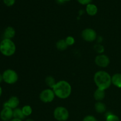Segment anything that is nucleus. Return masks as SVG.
<instances>
[{"mask_svg": "<svg viewBox=\"0 0 121 121\" xmlns=\"http://www.w3.org/2000/svg\"><path fill=\"white\" fill-rule=\"evenodd\" d=\"M0 118L3 121H9L13 118V109L8 107L3 108L0 113Z\"/></svg>", "mask_w": 121, "mask_h": 121, "instance_id": "nucleus-9", "label": "nucleus"}, {"mask_svg": "<svg viewBox=\"0 0 121 121\" xmlns=\"http://www.w3.org/2000/svg\"><path fill=\"white\" fill-rule=\"evenodd\" d=\"M2 89L1 86H0V97H1V95H2Z\"/></svg>", "mask_w": 121, "mask_h": 121, "instance_id": "nucleus-30", "label": "nucleus"}, {"mask_svg": "<svg viewBox=\"0 0 121 121\" xmlns=\"http://www.w3.org/2000/svg\"><path fill=\"white\" fill-rule=\"evenodd\" d=\"M94 50L97 52V53H98L99 54H102V53H104V50H105V48H104V46L100 44V43H98L96 44L95 45Z\"/></svg>", "mask_w": 121, "mask_h": 121, "instance_id": "nucleus-21", "label": "nucleus"}, {"mask_svg": "<svg viewBox=\"0 0 121 121\" xmlns=\"http://www.w3.org/2000/svg\"><path fill=\"white\" fill-rule=\"evenodd\" d=\"M55 93L52 89L48 88L43 90L40 93L39 98L43 103H50L53 101L55 98Z\"/></svg>", "mask_w": 121, "mask_h": 121, "instance_id": "nucleus-6", "label": "nucleus"}, {"mask_svg": "<svg viewBox=\"0 0 121 121\" xmlns=\"http://www.w3.org/2000/svg\"><path fill=\"white\" fill-rule=\"evenodd\" d=\"M96 112L99 113H103L106 112V106L102 102H97L95 105Z\"/></svg>", "mask_w": 121, "mask_h": 121, "instance_id": "nucleus-15", "label": "nucleus"}, {"mask_svg": "<svg viewBox=\"0 0 121 121\" xmlns=\"http://www.w3.org/2000/svg\"><path fill=\"white\" fill-rule=\"evenodd\" d=\"M3 1L7 7H11L15 4V0H3Z\"/></svg>", "mask_w": 121, "mask_h": 121, "instance_id": "nucleus-24", "label": "nucleus"}, {"mask_svg": "<svg viewBox=\"0 0 121 121\" xmlns=\"http://www.w3.org/2000/svg\"><path fill=\"white\" fill-rule=\"evenodd\" d=\"M95 62L96 65L99 67L105 68L108 67L110 63V59L106 55L104 54H100L97 56L95 59Z\"/></svg>", "mask_w": 121, "mask_h": 121, "instance_id": "nucleus-8", "label": "nucleus"}, {"mask_svg": "<svg viewBox=\"0 0 121 121\" xmlns=\"http://www.w3.org/2000/svg\"><path fill=\"white\" fill-rule=\"evenodd\" d=\"M21 109H22V111L25 117H28V116L31 115L32 112H33L32 108L30 105H25Z\"/></svg>", "mask_w": 121, "mask_h": 121, "instance_id": "nucleus-19", "label": "nucleus"}, {"mask_svg": "<svg viewBox=\"0 0 121 121\" xmlns=\"http://www.w3.org/2000/svg\"><path fill=\"white\" fill-rule=\"evenodd\" d=\"M93 96L97 102H102L105 97V91L97 88V89L95 91Z\"/></svg>", "mask_w": 121, "mask_h": 121, "instance_id": "nucleus-12", "label": "nucleus"}, {"mask_svg": "<svg viewBox=\"0 0 121 121\" xmlns=\"http://www.w3.org/2000/svg\"><path fill=\"white\" fill-rule=\"evenodd\" d=\"M97 39H98V43H101L102 40V37H100V36L98 37H97Z\"/></svg>", "mask_w": 121, "mask_h": 121, "instance_id": "nucleus-26", "label": "nucleus"}, {"mask_svg": "<svg viewBox=\"0 0 121 121\" xmlns=\"http://www.w3.org/2000/svg\"><path fill=\"white\" fill-rule=\"evenodd\" d=\"M13 118L22 120L26 118L22 112V109L20 108H15L13 109Z\"/></svg>", "mask_w": 121, "mask_h": 121, "instance_id": "nucleus-16", "label": "nucleus"}, {"mask_svg": "<svg viewBox=\"0 0 121 121\" xmlns=\"http://www.w3.org/2000/svg\"><path fill=\"white\" fill-rule=\"evenodd\" d=\"M56 47L59 50L64 51L67 49L68 45L66 43L65 39H61L56 43Z\"/></svg>", "mask_w": 121, "mask_h": 121, "instance_id": "nucleus-17", "label": "nucleus"}, {"mask_svg": "<svg viewBox=\"0 0 121 121\" xmlns=\"http://www.w3.org/2000/svg\"><path fill=\"white\" fill-rule=\"evenodd\" d=\"M106 121H120L118 116L111 112H107L106 115Z\"/></svg>", "mask_w": 121, "mask_h": 121, "instance_id": "nucleus-20", "label": "nucleus"}, {"mask_svg": "<svg viewBox=\"0 0 121 121\" xmlns=\"http://www.w3.org/2000/svg\"><path fill=\"white\" fill-rule=\"evenodd\" d=\"M83 121H98V120L94 116L87 115L83 118Z\"/></svg>", "mask_w": 121, "mask_h": 121, "instance_id": "nucleus-23", "label": "nucleus"}, {"mask_svg": "<svg viewBox=\"0 0 121 121\" xmlns=\"http://www.w3.org/2000/svg\"><path fill=\"white\" fill-rule=\"evenodd\" d=\"M3 81V77H2V74H0V83H1Z\"/></svg>", "mask_w": 121, "mask_h": 121, "instance_id": "nucleus-28", "label": "nucleus"}, {"mask_svg": "<svg viewBox=\"0 0 121 121\" xmlns=\"http://www.w3.org/2000/svg\"><path fill=\"white\" fill-rule=\"evenodd\" d=\"M3 81L9 85L15 83L18 80V75L15 70L13 69H7L2 73Z\"/></svg>", "mask_w": 121, "mask_h": 121, "instance_id": "nucleus-4", "label": "nucleus"}, {"mask_svg": "<svg viewBox=\"0 0 121 121\" xmlns=\"http://www.w3.org/2000/svg\"><path fill=\"white\" fill-rule=\"evenodd\" d=\"M26 121H34L31 119H27Z\"/></svg>", "mask_w": 121, "mask_h": 121, "instance_id": "nucleus-31", "label": "nucleus"}, {"mask_svg": "<svg viewBox=\"0 0 121 121\" xmlns=\"http://www.w3.org/2000/svg\"><path fill=\"white\" fill-rule=\"evenodd\" d=\"M79 3H80L82 5H88L91 3L92 0H77Z\"/></svg>", "mask_w": 121, "mask_h": 121, "instance_id": "nucleus-25", "label": "nucleus"}, {"mask_svg": "<svg viewBox=\"0 0 121 121\" xmlns=\"http://www.w3.org/2000/svg\"><path fill=\"white\" fill-rule=\"evenodd\" d=\"M56 96L61 99L68 98L72 93V86L68 82L60 80L57 82L53 88Z\"/></svg>", "mask_w": 121, "mask_h": 121, "instance_id": "nucleus-2", "label": "nucleus"}, {"mask_svg": "<svg viewBox=\"0 0 121 121\" xmlns=\"http://www.w3.org/2000/svg\"><path fill=\"white\" fill-rule=\"evenodd\" d=\"M16 51V46L10 39H4L0 43V52L7 57L13 56Z\"/></svg>", "mask_w": 121, "mask_h": 121, "instance_id": "nucleus-3", "label": "nucleus"}, {"mask_svg": "<svg viewBox=\"0 0 121 121\" xmlns=\"http://www.w3.org/2000/svg\"><path fill=\"white\" fill-rule=\"evenodd\" d=\"M94 82L98 88L105 91L112 85V76L105 71H98L94 75Z\"/></svg>", "mask_w": 121, "mask_h": 121, "instance_id": "nucleus-1", "label": "nucleus"}, {"mask_svg": "<svg viewBox=\"0 0 121 121\" xmlns=\"http://www.w3.org/2000/svg\"><path fill=\"white\" fill-rule=\"evenodd\" d=\"M45 82H46V85L52 89H53V88L54 87V86H55L57 83L54 77L52 76H48L46 77V79H45Z\"/></svg>", "mask_w": 121, "mask_h": 121, "instance_id": "nucleus-18", "label": "nucleus"}, {"mask_svg": "<svg viewBox=\"0 0 121 121\" xmlns=\"http://www.w3.org/2000/svg\"><path fill=\"white\" fill-rule=\"evenodd\" d=\"M53 115L57 121H66L69 117V112L64 106H58L54 109Z\"/></svg>", "mask_w": 121, "mask_h": 121, "instance_id": "nucleus-5", "label": "nucleus"}, {"mask_svg": "<svg viewBox=\"0 0 121 121\" xmlns=\"http://www.w3.org/2000/svg\"><path fill=\"white\" fill-rule=\"evenodd\" d=\"M112 84L115 86L121 88V74L115 73L112 76Z\"/></svg>", "mask_w": 121, "mask_h": 121, "instance_id": "nucleus-14", "label": "nucleus"}, {"mask_svg": "<svg viewBox=\"0 0 121 121\" xmlns=\"http://www.w3.org/2000/svg\"><path fill=\"white\" fill-rule=\"evenodd\" d=\"M86 11L87 14L90 16H94L98 13V7L96 5L91 3L86 5Z\"/></svg>", "mask_w": 121, "mask_h": 121, "instance_id": "nucleus-13", "label": "nucleus"}, {"mask_svg": "<svg viewBox=\"0 0 121 121\" xmlns=\"http://www.w3.org/2000/svg\"><path fill=\"white\" fill-rule=\"evenodd\" d=\"M65 41H66V43L68 45V46H72L75 43V40H74V37L72 36H68L65 39Z\"/></svg>", "mask_w": 121, "mask_h": 121, "instance_id": "nucleus-22", "label": "nucleus"}, {"mask_svg": "<svg viewBox=\"0 0 121 121\" xmlns=\"http://www.w3.org/2000/svg\"><path fill=\"white\" fill-rule=\"evenodd\" d=\"M9 121H22L21 119H16V118H13L11 120H10Z\"/></svg>", "mask_w": 121, "mask_h": 121, "instance_id": "nucleus-27", "label": "nucleus"}, {"mask_svg": "<svg viewBox=\"0 0 121 121\" xmlns=\"http://www.w3.org/2000/svg\"><path fill=\"white\" fill-rule=\"evenodd\" d=\"M15 35V30L13 27H7L4 32V37L6 39L11 40Z\"/></svg>", "mask_w": 121, "mask_h": 121, "instance_id": "nucleus-11", "label": "nucleus"}, {"mask_svg": "<svg viewBox=\"0 0 121 121\" xmlns=\"http://www.w3.org/2000/svg\"><path fill=\"white\" fill-rule=\"evenodd\" d=\"M63 1L64 2H67V1H70V0H63Z\"/></svg>", "mask_w": 121, "mask_h": 121, "instance_id": "nucleus-32", "label": "nucleus"}, {"mask_svg": "<svg viewBox=\"0 0 121 121\" xmlns=\"http://www.w3.org/2000/svg\"><path fill=\"white\" fill-rule=\"evenodd\" d=\"M57 2L59 4H63V3H64V2H64L63 0H57Z\"/></svg>", "mask_w": 121, "mask_h": 121, "instance_id": "nucleus-29", "label": "nucleus"}, {"mask_svg": "<svg viewBox=\"0 0 121 121\" xmlns=\"http://www.w3.org/2000/svg\"><path fill=\"white\" fill-rule=\"evenodd\" d=\"M19 104H20V100L17 97L11 96L8 99V101L4 104L3 107H8L11 108L12 109H14L15 108H17Z\"/></svg>", "mask_w": 121, "mask_h": 121, "instance_id": "nucleus-10", "label": "nucleus"}, {"mask_svg": "<svg viewBox=\"0 0 121 121\" xmlns=\"http://www.w3.org/2000/svg\"></svg>", "mask_w": 121, "mask_h": 121, "instance_id": "nucleus-33", "label": "nucleus"}, {"mask_svg": "<svg viewBox=\"0 0 121 121\" xmlns=\"http://www.w3.org/2000/svg\"><path fill=\"white\" fill-rule=\"evenodd\" d=\"M82 37L85 41L87 42H93L96 40L97 33L95 30L92 28H87L82 32Z\"/></svg>", "mask_w": 121, "mask_h": 121, "instance_id": "nucleus-7", "label": "nucleus"}]
</instances>
